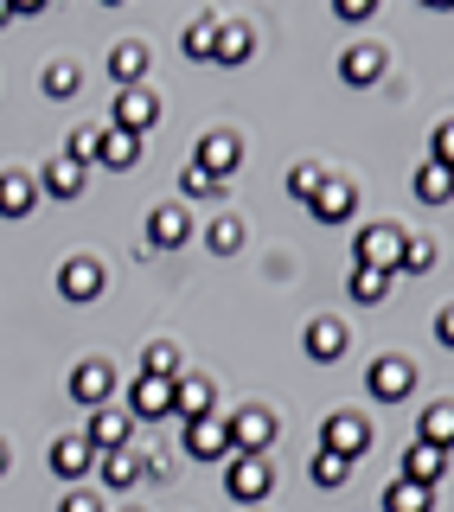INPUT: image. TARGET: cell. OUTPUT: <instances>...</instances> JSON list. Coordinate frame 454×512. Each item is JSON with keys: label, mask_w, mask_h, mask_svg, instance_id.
<instances>
[{"label": "cell", "mask_w": 454, "mask_h": 512, "mask_svg": "<svg viewBox=\"0 0 454 512\" xmlns=\"http://www.w3.org/2000/svg\"><path fill=\"white\" fill-rule=\"evenodd\" d=\"M371 442H378V429H371V416H359V410H333L327 423H320V448L339 455V461H359Z\"/></svg>", "instance_id": "obj_1"}, {"label": "cell", "mask_w": 454, "mask_h": 512, "mask_svg": "<svg viewBox=\"0 0 454 512\" xmlns=\"http://www.w3.org/2000/svg\"><path fill=\"white\" fill-rule=\"evenodd\" d=\"M224 487H231V500L250 512L256 500H269L275 493V468H269V455H231L224 461Z\"/></svg>", "instance_id": "obj_2"}, {"label": "cell", "mask_w": 454, "mask_h": 512, "mask_svg": "<svg viewBox=\"0 0 454 512\" xmlns=\"http://www.w3.org/2000/svg\"><path fill=\"white\" fill-rule=\"evenodd\" d=\"M224 423H231V455H269L275 436H282L275 410H263V404H243L237 416H224Z\"/></svg>", "instance_id": "obj_3"}, {"label": "cell", "mask_w": 454, "mask_h": 512, "mask_svg": "<svg viewBox=\"0 0 454 512\" xmlns=\"http://www.w3.org/2000/svg\"><path fill=\"white\" fill-rule=\"evenodd\" d=\"M192 167H205L212 180L231 186V173L243 167V141L231 135V128H205V135H199V148H192Z\"/></svg>", "instance_id": "obj_4"}, {"label": "cell", "mask_w": 454, "mask_h": 512, "mask_svg": "<svg viewBox=\"0 0 454 512\" xmlns=\"http://www.w3.org/2000/svg\"><path fill=\"white\" fill-rule=\"evenodd\" d=\"M365 391L378 397V404H403V397L416 391V365L403 359V352H384V359L365 372Z\"/></svg>", "instance_id": "obj_5"}, {"label": "cell", "mask_w": 454, "mask_h": 512, "mask_svg": "<svg viewBox=\"0 0 454 512\" xmlns=\"http://www.w3.org/2000/svg\"><path fill=\"white\" fill-rule=\"evenodd\" d=\"M403 244H410V237H403L397 224H365V231L352 237V256H359L365 269H384V276H391L397 256H403Z\"/></svg>", "instance_id": "obj_6"}, {"label": "cell", "mask_w": 454, "mask_h": 512, "mask_svg": "<svg viewBox=\"0 0 454 512\" xmlns=\"http://www.w3.org/2000/svg\"><path fill=\"white\" fill-rule=\"evenodd\" d=\"M64 391H71L84 410H103L109 397H116V365H109V359H84L71 378H64Z\"/></svg>", "instance_id": "obj_7"}, {"label": "cell", "mask_w": 454, "mask_h": 512, "mask_svg": "<svg viewBox=\"0 0 454 512\" xmlns=\"http://www.w3.org/2000/svg\"><path fill=\"white\" fill-rule=\"evenodd\" d=\"M160 122V96L141 84V90H116V116H109V128H122V135H148V128Z\"/></svg>", "instance_id": "obj_8"}, {"label": "cell", "mask_w": 454, "mask_h": 512, "mask_svg": "<svg viewBox=\"0 0 454 512\" xmlns=\"http://www.w3.org/2000/svg\"><path fill=\"white\" fill-rule=\"evenodd\" d=\"M186 455L192 461H231V423L212 410L199 416V423H186Z\"/></svg>", "instance_id": "obj_9"}, {"label": "cell", "mask_w": 454, "mask_h": 512, "mask_svg": "<svg viewBox=\"0 0 454 512\" xmlns=\"http://www.w3.org/2000/svg\"><path fill=\"white\" fill-rule=\"evenodd\" d=\"M103 282H109V269L96 263V256H71V263L58 269V295L64 301H96V295H103Z\"/></svg>", "instance_id": "obj_10"}, {"label": "cell", "mask_w": 454, "mask_h": 512, "mask_svg": "<svg viewBox=\"0 0 454 512\" xmlns=\"http://www.w3.org/2000/svg\"><path fill=\"white\" fill-rule=\"evenodd\" d=\"M128 436H135V416L116 410V404H103L90 416V429H84V442L96 448V455H116V448H128Z\"/></svg>", "instance_id": "obj_11"}, {"label": "cell", "mask_w": 454, "mask_h": 512, "mask_svg": "<svg viewBox=\"0 0 454 512\" xmlns=\"http://www.w3.org/2000/svg\"><path fill=\"white\" fill-rule=\"evenodd\" d=\"M442 474H448V448H429V442H410V448H403V474L397 480L435 493V480H442Z\"/></svg>", "instance_id": "obj_12"}, {"label": "cell", "mask_w": 454, "mask_h": 512, "mask_svg": "<svg viewBox=\"0 0 454 512\" xmlns=\"http://www.w3.org/2000/svg\"><path fill=\"white\" fill-rule=\"evenodd\" d=\"M186 237H192V212H186V205H154V212H148V244L154 250H180Z\"/></svg>", "instance_id": "obj_13"}, {"label": "cell", "mask_w": 454, "mask_h": 512, "mask_svg": "<svg viewBox=\"0 0 454 512\" xmlns=\"http://www.w3.org/2000/svg\"><path fill=\"white\" fill-rule=\"evenodd\" d=\"M301 346H307V359L333 365L339 352H346V320H333V314H314V320H307V333H301Z\"/></svg>", "instance_id": "obj_14"}, {"label": "cell", "mask_w": 454, "mask_h": 512, "mask_svg": "<svg viewBox=\"0 0 454 512\" xmlns=\"http://www.w3.org/2000/svg\"><path fill=\"white\" fill-rule=\"evenodd\" d=\"M90 468H96V448L84 436H58L52 442V474L64 480V487H71V480H84Z\"/></svg>", "instance_id": "obj_15"}, {"label": "cell", "mask_w": 454, "mask_h": 512, "mask_svg": "<svg viewBox=\"0 0 454 512\" xmlns=\"http://www.w3.org/2000/svg\"><path fill=\"white\" fill-rule=\"evenodd\" d=\"M339 77H346L352 90L378 84V77H384V52H378V45H346V52H339Z\"/></svg>", "instance_id": "obj_16"}, {"label": "cell", "mask_w": 454, "mask_h": 512, "mask_svg": "<svg viewBox=\"0 0 454 512\" xmlns=\"http://www.w3.org/2000/svg\"><path fill=\"white\" fill-rule=\"evenodd\" d=\"M167 416H180V423H199V416H212V384L205 378H173V404Z\"/></svg>", "instance_id": "obj_17"}, {"label": "cell", "mask_w": 454, "mask_h": 512, "mask_svg": "<svg viewBox=\"0 0 454 512\" xmlns=\"http://www.w3.org/2000/svg\"><path fill=\"white\" fill-rule=\"evenodd\" d=\"M167 404H173V384L167 378H135V391H128V416H135V423L167 416Z\"/></svg>", "instance_id": "obj_18"}, {"label": "cell", "mask_w": 454, "mask_h": 512, "mask_svg": "<svg viewBox=\"0 0 454 512\" xmlns=\"http://www.w3.org/2000/svg\"><path fill=\"white\" fill-rule=\"evenodd\" d=\"M109 77H116V90H141V77H148V45L122 39L116 52H109Z\"/></svg>", "instance_id": "obj_19"}, {"label": "cell", "mask_w": 454, "mask_h": 512, "mask_svg": "<svg viewBox=\"0 0 454 512\" xmlns=\"http://www.w3.org/2000/svg\"><path fill=\"white\" fill-rule=\"evenodd\" d=\"M307 212H314L320 224H346V218H352V186L327 173V180H320V192L307 199Z\"/></svg>", "instance_id": "obj_20"}, {"label": "cell", "mask_w": 454, "mask_h": 512, "mask_svg": "<svg viewBox=\"0 0 454 512\" xmlns=\"http://www.w3.org/2000/svg\"><path fill=\"white\" fill-rule=\"evenodd\" d=\"M32 205H39V186H32V173L7 167V173H0V218H26Z\"/></svg>", "instance_id": "obj_21"}, {"label": "cell", "mask_w": 454, "mask_h": 512, "mask_svg": "<svg viewBox=\"0 0 454 512\" xmlns=\"http://www.w3.org/2000/svg\"><path fill=\"white\" fill-rule=\"evenodd\" d=\"M84 180H90V173L84 167H77V160H45V173H39V180H32V186H39V192H52V199H77V192H84Z\"/></svg>", "instance_id": "obj_22"}, {"label": "cell", "mask_w": 454, "mask_h": 512, "mask_svg": "<svg viewBox=\"0 0 454 512\" xmlns=\"http://www.w3.org/2000/svg\"><path fill=\"white\" fill-rule=\"evenodd\" d=\"M346 295L359 301V308H378V301L391 295V276H384V269H365V263H352V276H346Z\"/></svg>", "instance_id": "obj_23"}, {"label": "cell", "mask_w": 454, "mask_h": 512, "mask_svg": "<svg viewBox=\"0 0 454 512\" xmlns=\"http://www.w3.org/2000/svg\"><path fill=\"white\" fill-rule=\"evenodd\" d=\"M96 474H103L109 493H122V487H135V480H141V455H128V448H116V455H96Z\"/></svg>", "instance_id": "obj_24"}, {"label": "cell", "mask_w": 454, "mask_h": 512, "mask_svg": "<svg viewBox=\"0 0 454 512\" xmlns=\"http://www.w3.org/2000/svg\"><path fill=\"white\" fill-rule=\"evenodd\" d=\"M96 160H103V167H116V173H128L141 160V141L122 135V128H103V148H96Z\"/></svg>", "instance_id": "obj_25"}, {"label": "cell", "mask_w": 454, "mask_h": 512, "mask_svg": "<svg viewBox=\"0 0 454 512\" xmlns=\"http://www.w3.org/2000/svg\"><path fill=\"white\" fill-rule=\"evenodd\" d=\"M205 250H212V256H237L243 250V218L218 212L212 224H205Z\"/></svg>", "instance_id": "obj_26"}, {"label": "cell", "mask_w": 454, "mask_h": 512, "mask_svg": "<svg viewBox=\"0 0 454 512\" xmlns=\"http://www.w3.org/2000/svg\"><path fill=\"white\" fill-rule=\"evenodd\" d=\"M250 58V26L243 20H218V52H212V64H243Z\"/></svg>", "instance_id": "obj_27"}, {"label": "cell", "mask_w": 454, "mask_h": 512, "mask_svg": "<svg viewBox=\"0 0 454 512\" xmlns=\"http://www.w3.org/2000/svg\"><path fill=\"white\" fill-rule=\"evenodd\" d=\"M384 512H435V493L410 487V480H391V487H384Z\"/></svg>", "instance_id": "obj_28"}, {"label": "cell", "mask_w": 454, "mask_h": 512, "mask_svg": "<svg viewBox=\"0 0 454 512\" xmlns=\"http://www.w3.org/2000/svg\"><path fill=\"white\" fill-rule=\"evenodd\" d=\"M448 429H454V404H448V397H435V404L423 410V429H416V442L448 448Z\"/></svg>", "instance_id": "obj_29"}, {"label": "cell", "mask_w": 454, "mask_h": 512, "mask_svg": "<svg viewBox=\"0 0 454 512\" xmlns=\"http://www.w3.org/2000/svg\"><path fill=\"white\" fill-rule=\"evenodd\" d=\"M141 378H180V346H173V340H154L148 352H141Z\"/></svg>", "instance_id": "obj_30"}, {"label": "cell", "mask_w": 454, "mask_h": 512, "mask_svg": "<svg viewBox=\"0 0 454 512\" xmlns=\"http://www.w3.org/2000/svg\"><path fill=\"white\" fill-rule=\"evenodd\" d=\"M307 480H314V487H346V480H352V461H339V455H327V448H314Z\"/></svg>", "instance_id": "obj_31"}, {"label": "cell", "mask_w": 454, "mask_h": 512, "mask_svg": "<svg viewBox=\"0 0 454 512\" xmlns=\"http://www.w3.org/2000/svg\"><path fill=\"white\" fill-rule=\"evenodd\" d=\"M212 52H218V13H199V20L186 26V58L212 64Z\"/></svg>", "instance_id": "obj_32"}, {"label": "cell", "mask_w": 454, "mask_h": 512, "mask_svg": "<svg viewBox=\"0 0 454 512\" xmlns=\"http://www.w3.org/2000/svg\"><path fill=\"white\" fill-rule=\"evenodd\" d=\"M39 84H45V96H77V90H84V71H77L71 58H52Z\"/></svg>", "instance_id": "obj_33"}, {"label": "cell", "mask_w": 454, "mask_h": 512, "mask_svg": "<svg viewBox=\"0 0 454 512\" xmlns=\"http://www.w3.org/2000/svg\"><path fill=\"white\" fill-rule=\"evenodd\" d=\"M180 192H186V199H224V180H212L205 167L186 160V167H180Z\"/></svg>", "instance_id": "obj_34"}, {"label": "cell", "mask_w": 454, "mask_h": 512, "mask_svg": "<svg viewBox=\"0 0 454 512\" xmlns=\"http://www.w3.org/2000/svg\"><path fill=\"white\" fill-rule=\"evenodd\" d=\"M320 180H327V167H320V160H301V167H288V192H295L301 205L320 192Z\"/></svg>", "instance_id": "obj_35"}, {"label": "cell", "mask_w": 454, "mask_h": 512, "mask_svg": "<svg viewBox=\"0 0 454 512\" xmlns=\"http://www.w3.org/2000/svg\"><path fill=\"white\" fill-rule=\"evenodd\" d=\"M397 269H403V276H429V269H435V244H403ZM397 269H391V276H397Z\"/></svg>", "instance_id": "obj_36"}, {"label": "cell", "mask_w": 454, "mask_h": 512, "mask_svg": "<svg viewBox=\"0 0 454 512\" xmlns=\"http://www.w3.org/2000/svg\"><path fill=\"white\" fill-rule=\"evenodd\" d=\"M416 199L448 205V167H423V173H416Z\"/></svg>", "instance_id": "obj_37"}, {"label": "cell", "mask_w": 454, "mask_h": 512, "mask_svg": "<svg viewBox=\"0 0 454 512\" xmlns=\"http://www.w3.org/2000/svg\"><path fill=\"white\" fill-rule=\"evenodd\" d=\"M96 148H103V128H77L71 148H64V160H77V167H84V160H96Z\"/></svg>", "instance_id": "obj_38"}, {"label": "cell", "mask_w": 454, "mask_h": 512, "mask_svg": "<svg viewBox=\"0 0 454 512\" xmlns=\"http://www.w3.org/2000/svg\"><path fill=\"white\" fill-rule=\"evenodd\" d=\"M333 13H339L346 26H365V20H371V0H333Z\"/></svg>", "instance_id": "obj_39"}, {"label": "cell", "mask_w": 454, "mask_h": 512, "mask_svg": "<svg viewBox=\"0 0 454 512\" xmlns=\"http://www.w3.org/2000/svg\"><path fill=\"white\" fill-rule=\"evenodd\" d=\"M58 512H103V500H96V493H64Z\"/></svg>", "instance_id": "obj_40"}, {"label": "cell", "mask_w": 454, "mask_h": 512, "mask_svg": "<svg viewBox=\"0 0 454 512\" xmlns=\"http://www.w3.org/2000/svg\"><path fill=\"white\" fill-rule=\"evenodd\" d=\"M0 26H13V7H7V0H0Z\"/></svg>", "instance_id": "obj_41"}, {"label": "cell", "mask_w": 454, "mask_h": 512, "mask_svg": "<svg viewBox=\"0 0 454 512\" xmlns=\"http://www.w3.org/2000/svg\"><path fill=\"white\" fill-rule=\"evenodd\" d=\"M7 461H13V455H7V442H0V474H7Z\"/></svg>", "instance_id": "obj_42"}, {"label": "cell", "mask_w": 454, "mask_h": 512, "mask_svg": "<svg viewBox=\"0 0 454 512\" xmlns=\"http://www.w3.org/2000/svg\"><path fill=\"white\" fill-rule=\"evenodd\" d=\"M122 512H141V506H122Z\"/></svg>", "instance_id": "obj_43"}, {"label": "cell", "mask_w": 454, "mask_h": 512, "mask_svg": "<svg viewBox=\"0 0 454 512\" xmlns=\"http://www.w3.org/2000/svg\"><path fill=\"white\" fill-rule=\"evenodd\" d=\"M250 512H256V506H250Z\"/></svg>", "instance_id": "obj_44"}]
</instances>
